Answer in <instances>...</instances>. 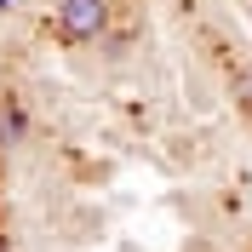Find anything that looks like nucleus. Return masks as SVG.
<instances>
[{
	"label": "nucleus",
	"instance_id": "1",
	"mask_svg": "<svg viewBox=\"0 0 252 252\" xmlns=\"http://www.w3.org/2000/svg\"><path fill=\"white\" fill-rule=\"evenodd\" d=\"M109 29V0H58V40L63 46H92Z\"/></svg>",
	"mask_w": 252,
	"mask_h": 252
},
{
	"label": "nucleus",
	"instance_id": "2",
	"mask_svg": "<svg viewBox=\"0 0 252 252\" xmlns=\"http://www.w3.org/2000/svg\"><path fill=\"white\" fill-rule=\"evenodd\" d=\"M23 126H29V115H23V103H17V97H0V149L23 138Z\"/></svg>",
	"mask_w": 252,
	"mask_h": 252
},
{
	"label": "nucleus",
	"instance_id": "3",
	"mask_svg": "<svg viewBox=\"0 0 252 252\" xmlns=\"http://www.w3.org/2000/svg\"><path fill=\"white\" fill-rule=\"evenodd\" d=\"M235 97H241V109L252 115V75H235Z\"/></svg>",
	"mask_w": 252,
	"mask_h": 252
},
{
	"label": "nucleus",
	"instance_id": "4",
	"mask_svg": "<svg viewBox=\"0 0 252 252\" xmlns=\"http://www.w3.org/2000/svg\"><path fill=\"white\" fill-rule=\"evenodd\" d=\"M0 252H12V241H6V229H0Z\"/></svg>",
	"mask_w": 252,
	"mask_h": 252
},
{
	"label": "nucleus",
	"instance_id": "5",
	"mask_svg": "<svg viewBox=\"0 0 252 252\" xmlns=\"http://www.w3.org/2000/svg\"><path fill=\"white\" fill-rule=\"evenodd\" d=\"M12 6H17V0H0V12H12Z\"/></svg>",
	"mask_w": 252,
	"mask_h": 252
}]
</instances>
